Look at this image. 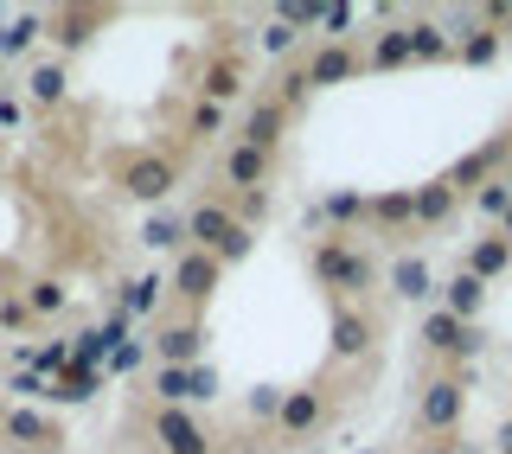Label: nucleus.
Returning a JSON list of instances; mask_svg holds the SVG:
<instances>
[{
	"instance_id": "f257e3e1",
	"label": "nucleus",
	"mask_w": 512,
	"mask_h": 454,
	"mask_svg": "<svg viewBox=\"0 0 512 454\" xmlns=\"http://www.w3.org/2000/svg\"><path fill=\"white\" fill-rule=\"evenodd\" d=\"M314 275L327 288H340V295H359V288H372V256H359L346 237H327L314 250Z\"/></svg>"
},
{
	"instance_id": "f03ea898",
	"label": "nucleus",
	"mask_w": 512,
	"mask_h": 454,
	"mask_svg": "<svg viewBox=\"0 0 512 454\" xmlns=\"http://www.w3.org/2000/svg\"><path fill=\"white\" fill-rule=\"evenodd\" d=\"M423 339H429L436 352H448V359H474V352H480V333H474V327H461V320H455V314H442V307H429Z\"/></svg>"
},
{
	"instance_id": "7ed1b4c3",
	"label": "nucleus",
	"mask_w": 512,
	"mask_h": 454,
	"mask_svg": "<svg viewBox=\"0 0 512 454\" xmlns=\"http://www.w3.org/2000/svg\"><path fill=\"white\" fill-rule=\"evenodd\" d=\"M154 442L167 454H212V442H205V429L192 423L186 410H160L154 416Z\"/></svg>"
},
{
	"instance_id": "20e7f679",
	"label": "nucleus",
	"mask_w": 512,
	"mask_h": 454,
	"mask_svg": "<svg viewBox=\"0 0 512 454\" xmlns=\"http://www.w3.org/2000/svg\"><path fill=\"white\" fill-rule=\"evenodd\" d=\"M173 186H180V173H173V160H160V154H141L135 167H128V192H135L141 205H160Z\"/></svg>"
},
{
	"instance_id": "39448f33",
	"label": "nucleus",
	"mask_w": 512,
	"mask_h": 454,
	"mask_svg": "<svg viewBox=\"0 0 512 454\" xmlns=\"http://www.w3.org/2000/svg\"><path fill=\"white\" fill-rule=\"evenodd\" d=\"M173 288H180L186 301H205L218 288V256L212 250H180V263H173Z\"/></svg>"
},
{
	"instance_id": "423d86ee",
	"label": "nucleus",
	"mask_w": 512,
	"mask_h": 454,
	"mask_svg": "<svg viewBox=\"0 0 512 454\" xmlns=\"http://www.w3.org/2000/svg\"><path fill=\"white\" fill-rule=\"evenodd\" d=\"M480 307H487V282H474L468 269H455V275L442 282V314H455L461 327H474Z\"/></svg>"
},
{
	"instance_id": "0eeeda50",
	"label": "nucleus",
	"mask_w": 512,
	"mask_h": 454,
	"mask_svg": "<svg viewBox=\"0 0 512 454\" xmlns=\"http://www.w3.org/2000/svg\"><path fill=\"white\" fill-rule=\"evenodd\" d=\"M237 231H244V224L224 212V205H192V212H186V237H192V250H218V243H224V237H237Z\"/></svg>"
},
{
	"instance_id": "6e6552de",
	"label": "nucleus",
	"mask_w": 512,
	"mask_h": 454,
	"mask_svg": "<svg viewBox=\"0 0 512 454\" xmlns=\"http://www.w3.org/2000/svg\"><path fill=\"white\" fill-rule=\"evenodd\" d=\"M199 352H205V333L199 327H160L154 333V359L160 365H180L186 371V365H199Z\"/></svg>"
},
{
	"instance_id": "1a4fd4ad",
	"label": "nucleus",
	"mask_w": 512,
	"mask_h": 454,
	"mask_svg": "<svg viewBox=\"0 0 512 454\" xmlns=\"http://www.w3.org/2000/svg\"><path fill=\"white\" fill-rule=\"evenodd\" d=\"M346 77H359V58H352L346 45H320L314 64H308V90H333V84H346Z\"/></svg>"
},
{
	"instance_id": "9d476101",
	"label": "nucleus",
	"mask_w": 512,
	"mask_h": 454,
	"mask_svg": "<svg viewBox=\"0 0 512 454\" xmlns=\"http://www.w3.org/2000/svg\"><path fill=\"white\" fill-rule=\"evenodd\" d=\"M282 128H288V109H276V103H263V109H250L244 122H237V141H244V148H276L282 141Z\"/></svg>"
},
{
	"instance_id": "9b49d317",
	"label": "nucleus",
	"mask_w": 512,
	"mask_h": 454,
	"mask_svg": "<svg viewBox=\"0 0 512 454\" xmlns=\"http://www.w3.org/2000/svg\"><path fill=\"white\" fill-rule=\"evenodd\" d=\"M455 423H461V384L436 378L423 391V429H455Z\"/></svg>"
},
{
	"instance_id": "f8f14e48",
	"label": "nucleus",
	"mask_w": 512,
	"mask_h": 454,
	"mask_svg": "<svg viewBox=\"0 0 512 454\" xmlns=\"http://www.w3.org/2000/svg\"><path fill=\"white\" fill-rule=\"evenodd\" d=\"M391 295L397 301H429V295H436V275H429L423 256H397V263H391Z\"/></svg>"
},
{
	"instance_id": "ddd939ff",
	"label": "nucleus",
	"mask_w": 512,
	"mask_h": 454,
	"mask_svg": "<svg viewBox=\"0 0 512 454\" xmlns=\"http://www.w3.org/2000/svg\"><path fill=\"white\" fill-rule=\"evenodd\" d=\"M224 180L244 186V192H263V180H269V154H263V148H244V141H237V148L224 154Z\"/></svg>"
},
{
	"instance_id": "4468645a",
	"label": "nucleus",
	"mask_w": 512,
	"mask_h": 454,
	"mask_svg": "<svg viewBox=\"0 0 512 454\" xmlns=\"http://www.w3.org/2000/svg\"><path fill=\"white\" fill-rule=\"evenodd\" d=\"M160 295H167V282H160V275H135V282H122V307H116V314L135 327V320H148L154 307H160Z\"/></svg>"
},
{
	"instance_id": "2eb2a0df",
	"label": "nucleus",
	"mask_w": 512,
	"mask_h": 454,
	"mask_svg": "<svg viewBox=\"0 0 512 454\" xmlns=\"http://www.w3.org/2000/svg\"><path fill=\"white\" fill-rule=\"evenodd\" d=\"M333 352H340V359H365V352H372V320L365 314H333Z\"/></svg>"
},
{
	"instance_id": "dca6fc26",
	"label": "nucleus",
	"mask_w": 512,
	"mask_h": 454,
	"mask_svg": "<svg viewBox=\"0 0 512 454\" xmlns=\"http://www.w3.org/2000/svg\"><path fill=\"white\" fill-rule=\"evenodd\" d=\"M506 269H512V243L506 237H480L468 250V275H474V282L493 288V275H506Z\"/></svg>"
},
{
	"instance_id": "f3484780",
	"label": "nucleus",
	"mask_w": 512,
	"mask_h": 454,
	"mask_svg": "<svg viewBox=\"0 0 512 454\" xmlns=\"http://www.w3.org/2000/svg\"><path fill=\"white\" fill-rule=\"evenodd\" d=\"M276 423H282V435H308L320 423V391H288L282 410H276Z\"/></svg>"
},
{
	"instance_id": "a211bd4d",
	"label": "nucleus",
	"mask_w": 512,
	"mask_h": 454,
	"mask_svg": "<svg viewBox=\"0 0 512 454\" xmlns=\"http://www.w3.org/2000/svg\"><path fill=\"white\" fill-rule=\"evenodd\" d=\"M410 199H416V224H448V212H455V186L448 180L410 186Z\"/></svg>"
},
{
	"instance_id": "6ab92c4d",
	"label": "nucleus",
	"mask_w": 512,
	"mask_h": 454,
	"mask_svg": "<svg viewBox=\"0 0 512 454\" xmlns=\"http://www.w3.org/2000/svg\"><path fill=\"white\" fill-rule=\"evenodd\" d=\"M45 26H52V13H13V20L0 26V58H20Z\"/></svg>"
},
{
	"instance_id": "aec40b11",
	"label": "nucleus",
	"mask_w": 512,
	"mask_h": 454,
	"mask_svg": "<svg viewBox=\"0 0 512 454\" xmlns=\"http://www.w3.org/2000/svg\"><path fill=\"white\" fill-rule=\"evenodd\" d=\"M500 154H506V141H487V148H474L455 173H442V180H448V186H474V180H487V173L500 167Z\"/></svg>"
},
{
	"instance_id": "412c9836",
	"label": "nucleus",
	"mask_w": 512,
	"mask_h": 454,
	"mask_svg": "<svg viewBox=\"0 0 512 454\" xmlns=\"http://www.w3.org/2000/svg\"><path fill=\"white\" fill-rule=\"evenodd\" d=\"M397 64H410V26L378 32V45H372V71H397Z\"/></svg>"
},
{
	"instance_id": "4be33fe9",
	"label": "nucleus",
	"mask_w": 512,
	"mask_h": 454,
	"mask_svg": "<svg viewBox=\"0 0 512 454\" xmlns=\"http://www.w3.org/2000/svg\"><path fill=\"white\" fill-rule=\"evenodd\" d=\"M26 96L32 103H64V64H32V77H26Z\"/></svg>"
},
{
	"instance_id": "5701e85b",
	"label": "nucleus",
	"mask_w": 512,
	"mask_h": 454,
	"mask_svg": "<svg viewBox=\"0 0 512 454\" xmlns=\"http://www.w3.org/2000/svg\"><path fill=\"white\" fill-rule=\"evenodd\" d=\"M96 391H103V371H77V365L52 384V397H58V403H90Z\"/></svg>"
},
{
	"instance_id": "b1692460",
	"label": "nucleus",
	"mask_w": 512,
	"mask_h": 454,
	"mask_svg": "<svg viewBox=\"0 0 512 454\" xmlns=\"http://www.w3.org/2000/svg\"><path fill=\"white\" fill-rule=\"evenodd\" d=\"M365 212H372L378 224H410L416 218V199H410V186L404 192H378V199H365Z\"/></svg>"
},
{
	"instance_id": "393cba45",
	"label": "nucleus",
	"mask_w": 512,
	"mask_h": 454,
	"mask_svg": "<svg viewBox=\"0 0 512 454\" xmlns=\"http://www.w3.org/2000/svg\"><path fill=\"white\" fill-rule=\"evenodd\" d=\"M141 243H148V250H173V243H186V218L180 212L148 218V224H141Z\"/></svg>"
},
{
	"instance_id": "a878e982",
	"label": "nucleus",
	"mask_w": 512,
	"mask_h": 454,
	"mask_svg": "<svg viewBox=\"0 0 512 454\" xmlns=\"http://www.w3.org/2000/svg\"><path fill=\"white\" fill-rule=\"evenodd\" d=\"M199 90H205V103H218V109H224V103H231L237 90H244V71H237V64H212Z\"/></svg>"
},
{
	"instance_id": "bb28decb",
	"label": "nucleus",
	"mask_w": 512,
	"mask_h": 454,
	"mask_svg": "<svg viewBox=\"0 0 512 454\" xmlns=\"http://www.w3.org/2000/svg\"><path fill=\"white\" fill-rule=\"evenodd\" d=\"M410 58H423V64L448 58V32H442V26H429V20H416V26H410Z\"/></svg>"
},
{
	"instance_id": "cd10ccee",
	"label": "nucleus",
	"mask_w": 512,
	"mask_h": 454,
	"mask_svg": "<svg viewBox=\"0 0 512 454\" xmlns=\"http://www.w3.org/2000/svg\"><path fill=\"white\" fill-rule=\"evenodd\" d=\"M192 371V365H186ZM186 371L180 365H160L154 371V397H160V410H180V403H186Z\"/></svg>"
},
{
	"instance_id": "c85d7f7f",
	"label": "nucleus",
	"mask_w": 512,
	"mask_h": 454,
	"mask_svg": "<svg viewBox=\"0 0 512 454\" xmlns=\"http://www.w3.org/2000/svg\"><path fill=\"white\" fill-rule=\"evenodd\" d=\"M474 205H480V212H487L493 224H500V218L512 212V186H506V180H487V186H474Z\"/></svg>"
},
{
	"instance_id": "c756f323",
	"label": "nucleus",
	"mask_w": 512,
	"mask_h": 454,
	"mask_svg": "<svg viewBox=\"0 0 512 454\" xmlns=\"http://www.w3.org/2000/svg\"><path fill=\"white\" fill-rule=\"evenodd\" d=\"M0 429H7L13 442H26V448H32V442H45V416H39V410H13Z\"/></svg>"
},
{
	"instance_id": "7c9ffc66",
	"label": "nucleus",
	"mask_w": 512,
	"mask_h": 454,
	"mask_svg": "<svg viewBox=\"0 0 512 454\" xmlns=\"http://www.w3.org/2000/svg\"><path fill=\"white\" fill-rule=\"evenodd\" d=\"M461 58H468V64H493V58H500V32H468V39H461Z\"/></svg>"
},
{
	"instance_id": "2f4dec72",
	"label": "nucleus",
	"mask_w": 512,
	"mask_h": 454,
	"mask_svg": "<svg viewBox=\"0 0 512 454\" xmlns=\"http://www.w3.org/2000/svg\"><path fill=\"white\" fill-rule=\"evenodd\" d=\"M333 224H352V218H365V199L359 192H327V205H320Z\"/></svg>"
},
{
	"instance_id": "473e14b6",
	"label": "nucleus",
	"mask_w": 512,
	"mask_h": 454,
	"mask_svg": "<svg viewBox=\"0 0 512 454\" xmlns=\"http://www.w3.org/2000/svg\"><path fill=\"white\" fill-rule=\"evenodd\" d=\"M141 359H148V346H141V339H135V333H128V339H122V346H116V352H109V365H103V371H116V378H122V371H141Z\"/></svg>"
},
{
	"instance_id": "72a5a7b5",
	"label": "nucleus",
	"mask_w": 512,
	"mask_h": 454,
	"mask_svg": "<svg viewBox=\"0 0 512 454\" xmlns=\"http://www.w3.org/2000/svg\"><path fill=\"white\" fill-rule=\"evenodd\" d=\"M205 397H218V371L212 365H192L186 371V403H205Z\"/></svg>"
},
{
	"instance_id": "f704fd0d",
	"label": "nucleus",
	"mask_w": 512,
	"mask_h": 454,
	"mask_svg": "<svg viewBox=\"0 0 512 454\" xmlns=\"http://www.w3.org/2000/svg\"><path fill=\"white\" fill-rule=\"evenodd\" d=\"M192 135H199V141H218L224 135V109L218 103H199V109H192Z\"/></svg>"
},
{
	"instance_id": "c9c22d12",
	"label": "nucleus",
	"mask_w": 512,
	"mask_h": 454,
	"mask_svg": "<svg viewBox=\"0 0 512 454\" xmlns=\"http://www.w3.org/2000/svg\"><path fill=\"white\" fill-rule=\"evenodd\" d=\"M26 307H32V314H58V307H64V288L58 282H32L26 288Z\"/></svg>"
},
{
	"instance_id": "e433bc0d",
	"label": "nucleus",
	"mask_w": 512,
	"mask_h": 454,
	"mask_svg": "<svg viewBox=\"0 0 512 454\" xmlns=\"http://www.w3.org/2000/svg\"><path fill=\"white\" fill-rule=\"evenodd\" d=\"M276 20H282L288 32H301V26H320V7H308V0H282Z\"/></svg>"
},
{
	"instance_id": "4c0bfd02",
	"label": "nucleus",
	"mask_w": 512,
	"mask_h": 454,
	"mask_svg": "<svg viewBox=\"0 0 512 454\" xmlns=\"http://www.w3.org/2000/svg\"><path fill=\"white\" fill-rule=\"evenodd\" d=\"M352 20H359L352 7H320V26L333 32V45H346V26H352Z\"/></svg>"
},
{
	"instance_id": "58836bf2",
	"label": "nucleus",
	"mask_w": 512,
	"mask_h": 454,
	"mask_svg": "<svg viewBox=\"0 0 512 454\" xmlns=\"http://www.w3.org/2000/svg\"><path fill=\"white\" fill-rule=\"evenodd\" d=\"M7 391H20V397H52V384H45L39 371H13V378H7Z\"/></svg>"
},
{
	"instance_id": "ea45409f",
	"label": "nucleus",
	"mask_w": 512,
	"mask_h": 454,
	"mask_svg": "<svg viewBox=\"0 0 512 454\" xmlns=\"http://www.w3.org/2000/svg\"><path fill=\"white\" fill-rule=\"evenodd\" d=\"M212 256H218V269H224V263H244V256H250V231H237V237H224V243H218V250H212Z\"/></svg>"
},
{
	"instance_id": "a19ab883",
	"label": "nucleus",
	"mask_w": 512,
	"mask_h": 454,
	"mask_svg": "<svg viewBox=\"0 0 512 454\" xmlns=\"http://www.w3.org/2000/svg\"><path fill=\"white\" fill-rule=\"evenodd\" d=\"M295 39H301V32H288L282 20H276V26H263V52H269V58H282V52H288Z\"/></svg>"
},
{
	"instance_id": "79ce46f5",
	"label": "nucleus",
	"mask_w": 512,
	"mask_h": 454,
	"mask_svg": "<svg viewBox=\"0 0 512 454\" xmlns=\"http://www.w3.org/2000/svg\"><path fill=\"white\" fill-rule=\"evenodd\" d=\"M250 410L256 416H276L282 410V391H276V384H256V391H250Z\"/></svg>"
},
{
	"instance_id": "37998d69",
	"label": "nucleus",
	"mask_w": 512,
	"mask_h": 454,
	"mask_svg": "<svg viewBox=\"0 0 512 454\" xmlns=\"http://www.w3.org/2000/svg\"><path fill=\"white\" fill-rule=\"evenodd\" d=\"M58 26H64V32H58V45H64V52H77V45H84V13H64Z\"/></svg>"
},
{
	"instance_id": "c03bdc74",
	"label": "nucleus",
	"mask_w": 512,
	"mask_h": 454,
	"mask_svg": "<svg viewBox=\"0 0 512 454\" xmlns=\"http://www.w3.org/2000/svg\"><path fill=\"white\" fill-rule=\"evenodd\" d=\"M263 212H269V192H244V218H237V224H244V231H250V224L263 218Z\"/></svg>"
},
{
	"instance_id": "a18cd8bd",
	"label": "nucleus",
	"mask_w": 512,
	"mask_h": 454,
	"mask_svg": "<svg viewBox=\"0 0 512 454\" xmlns=\"http://www.w3.org/2000/svg\"><path fill=\"white\" fill-rule=\"evenodd\" d=\"M0 128H20V103H7V96H0Z\"/></svg>"
},
{
	"instance_id": "49530a36",
	"label": "nucleus",
	"mask_w": 512,
	"mask_h": 454,
	"mask_svg": "<svg viewBox=\"0 0 512 454\" xmlns=\"http://www.w3.org/2000/svg\"><path fill=\"white\" fill-rule=\"evenodd\" d=\"M416 454H455V448H448V442H429V448H416Z\"/></svg>"
},
{
	"instance_id": "de8ad7c7",
	"label": "nucleus",
	"mask_w": 512,
	"mask_h": 454,
	"mask_svg": "<svg viewBox=\"0 0 512 454\" xmlns=\"http://www.w3.org/2000/svg\"><path fill=\"white\" fill-rule=\"evenodd\" d=\"M500 237H506V243H512V212H506V218H500Z\"/></svg>"
},
{
	"instance_id": "09e8293b",
	"label": "nucleus",
	"mask_w": 512,
	"mask_h": 454,
	"mask_svg": "<svg viewBox=\"0 0 512 454\" xmlns=\"http://www.w3.org/2000/svg\"><path fill=\"white\" fill-rule=\"evenodd\" d=\"M500 448H506V454H512V423H506V429H500Z\"/></svg>"
},
{
	"instance_id": "8fccbe9b",
	"label": "nucleus",
	"mask_w": 512,
	"mask_h": 454,
	"mask_svg": "<svg viewBox=\"0 0 512 454\" xmlns=\"http://www.w3.org/2000/svg\"><path fill=\"white\" fill-rule=\"evenodd\" d=\"M0 26H7V13H0Z\"/></svg>"
},
{
	"instance_id": "3c124183",
	"label": "nucleus",
	"mask_w": 512,
	"mask_h": 454,
	"mask_svg": "<svg viewBox=\"0 0 512 454\" xmlns=\"http://www.w3.org/2000/svg\"><path fill=\"white\" fill-rule=\"evenodd\" d=\"M506 186H512V180H506Z\"/></svg>"
}]
</instances>
